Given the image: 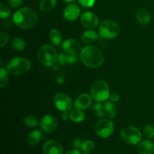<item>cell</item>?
<instances>
[{"label":"cell","mask_w":154,"mask_h":154,"mask_svg":"<svg viewBox=\"0 0 154 154\" xmlns=\"http://www.w3.org/2000/svg\"><path fill=\"white\" fill-rule=\"evenodd\" d=\"M24 123L28 127H35L38 125V120L34 116L28 115L24 118Z\"/></svg>","instance_id":"cell-27"},{"label":"cell","mask_w":154,"mask_h":154,"mask_svg":"<svg viewBox=\"0 0 154 154\" xmlns=\"http://www.w3.org/2000/svg\"><path fill=\"white\" fill-rule=\"evenodd\" d=\"M91 96L96 102L106 101L110 96V90L108 84L104 81L99 80L93 84L90 90Z\"/></svg>","instance_id":"cell-6"},{"label":"cell","mask_w":154,"mask_h":154,"mask_svg":"<svg viewBox=\"0 0 154 154\" xmlns=\"http://www.w3.org/2000/svg\"><path fill=\"white\" fill-rule=\"evenodd\" d=\"M120 136L123 141L128 144H137L141 140V133L136 127L126 126L120 132Z\"/></svg>","instance_id":"cell-7"},{"label":"cell","mask_w":154,"mask_h":154,"mask_svg":"<svg viewBox=\"0 0 154 154\" xmlns=\"http://www.w3.org/2000/svg\"><path fill=\"white\" fill-rule=\"evenodd\" d=\"M81 13V9L77 5L70 4L66 6L63 11V16L67 20H75L79 17Z\"/></svg>","instance_id":"cell-14"},{"label":"cell","mask_w":154,"mask_h":154,"mask_svg":"<svg viewBox=\"0 0 154 154\" xmlns=\"http://www.w3.org/2000/svg\"><path fill=\"white\" fill-rule=\"evenodd\" d=\"M44 154H63V148L61 144L56 141H48L43 146Z\"/></svg>","instance_id":"cell-12"},{"label":"cell","mask_w":154,"mask_h":154,"mask_svg":"<svg viewBox=\"0 0 154 154\" xmlns=\"http://www.w3.org/2000/svg\"><path fill=\"white\" fill-rule=\"evenodd\" d=\"M109 99L111 100V102H117L120 100V96L117 93H112V94L110 95Z\"/></svg>","instance_id":"cell-39"},{"label":"cell","mask_w":154,"mask_h":154,"mask_svg":"<svg viewBox=\"0 0 154 154\" xmlns=\"http://www.w3.org/2000/svg\"><path fill=\"white\" fill-rule=\"evenodd\" d=\"M82 144L83 142L81 141V139H80V138H75L72 141V144H73V146L76 149H81Z\"/></svg>","instance_id":"cell-37"},{"label":"cell","mask_w":154,"mask_h":154,"mask_svg":"<svg viewBox=\"0 0 154 154\" xmlns=\"http://www.w3.org/2000/svg\"><path fill=\"white\" fill-rule=\"evenodd\" d=\"M95 147V143L94 141H90V140H87V141L83 142L82 145H81V150L84 152H90L93 150Z\"/></svg>","instance_id":"cell-29"},{"label":"cell","mask_w":154,"mask_h":154,"mask_svg":"<svg viewBox=\"0 0 154 154\" xmlns=\"http://www.w3.org/2000/svg\"><path fill=\"white\" fill-rule=\"evenodd\" d=\"M42 138V132L39 130H33L28 136V143L32 146H36L39 144Z\"/></svg>","instance_id":"cell-20"},{"label":"cell","mask_w":154,"mask_h":154,"mask_svg":"<svg viewBox=\"0 0 154 154\" xmlns=\"http://www.w3.org/2000/svg\"><path fill=\"white\" fill-rule=\"evenodd\" d=\"M93 111L96 113V116H97L99 118H102V117H104V115H105L103 107H102V104L99 103V102H96V103L93 105Z\"/></svg>","instance_id":"cell-28"},{"label":"cell","mask_w":154,"mask_h":154,"mask_svg":"<svg viewBox=\"0 0 154 154\" xmlns=\"http://www.w3.org/2000/svg\"><path fill=\"white\" fill-rule=\"evenodd\" d=\"M23 2V0H8V4L10 7L14 9L20 7L22 5Z\"/></svg>","instance_id":"cell-32"},{"label":"cell","mask_w":154,"mask_h":154,"mask_svg":"<svg viewBox=\"0 0 154 154\" xmlns=\"http://www.w3.org/2000/svg\"><path fill=\"white\" fill-rule=\"evenodd\" d=\"M70 119L75 123H81L85 118V115L81 110L75 109L70 113Z\"/></svg>","instance_id":"cell-23"},{"label":"cell","mask_w":154,"mask_h":154,"mask_svg":"<svg viewBox=\"0 0 154 154\" xmlns=\"http://www.w3.org/2000/svg\"><path fill=\"white\" fill-rule=\"evenodd\" d=\"M99 36H98L97 33L92 30H87V31L84 32L81 35V39H82L83 42L86 44L93 43L97 40Z\"/></svg>","instance_id":"cell-19"},{"label":"cell","mask_w":154,"mask_h":154,"mask_svg":"<svg viewBox=\"0 0 154 154\" xmlns=\"http://www.w3.org/2000/svg\"><path fill=\"white\" fill-rule=\"evenodd\" d=\"M62 118L64 121H67L69 119H70V115H69L68 112H63L62 114Z\"/></svg>","instance_id":"cell-40"},{"label":"cell","mask_w":154,"mask_h":154,"mask_svg":"<svg viewBox=\"0 0 154 154\" xmlns=\"http://www.w3.org/2000/svg\"><path fill=\"white\" fill-rule=\"evenodd\" d=\"M57 62L59 63V64L60 65H66V63H68L67 62V55L65 54H60L57 57Z\"/></svg>","instance_id":"cell-33"},{"label":"cell","mask_w":154,"mask_h":154,"mask_svg":"<svg viewBox=\"0 0 154 154\" xmlns=\"http://www.w3.org/2000/svg\"><path fill=\"white\" fill-rule=\"evenodd\" d=\"M66 154H81V152L78 150V149H75V150H69Z\"/></svg>","instance_id":"cell-41"},{"label":"cell","mask_w":154,"mask_h":154,"mask_svg":"<svg viewBox=\"0 0 154 154\" xmlns=\"http://www.w3.org/2000/svg\"><path fill=\"white\" fill-rule=\"evenodd\" d=\"M80 58L85 66L92 69L100 67L104 63V56L102 51L93 45H89L83 48L80 54Z\"/></svg>","instance_id":"cell-1"},{"label":"cell","mask_w":154,"mask_h":154,"mask_svg":"<svg viewBox=\"0 0 154 154\" xmlns=\"http://www.w3.org/2000/svg\"><path fill=\"white\" fill-rule=\"evenodd\" d=\"M114 125L111 120L102 119L97 122L95 126V132L98 136L101 138H108L113 133Z\"/></svg>","instance_id":"cell-8"},{"label":"cell","mask_w":154,"mask_h":154,"mask_svg":"<svg viewBox=\"0 0 154 154\" xmlns=\"http://www.w3.org/2000/svg\"><path fill=\"white\" fill-rule=\"evenodd\" d=\"M11 14L10 8L4 3L0 4V17L1 18H8Z\"/></svg>","instance_id":"cell-26"},{"label":"cell","mask_w":154,"mask_h":154,"mask_svg":"<svg viewBox=\"0 0 154 154\" xmlns=\"http://www.w3.org/2000/svg\"><path fill=\"white\" fill-rule=\"evenodd\" d=\"M144 134L146 138L148 139H152L154 138V128L151 125H147L144 128Z\"/></svg>","instance_id":"cell-30"},{"label":"cell","mask_w":154,"mask_h":154,"mask_svg":"<svg viewBox=\"0 0 154 154\" xmlns=\"http://www.w3.org/2000/svg\"><path fill=\"white\" fill-rule=\"evenodd\" d=\"M92 99L90 96L87 93H83L80 95L76 99L75 102V107L77 109L79 110H85L90 107L91 105Z\"/></svg>","instance_id":"cell-15"},{"label":"cell","mask_w":154,"mask_h":154,"mask_svg":"<svg viewBox=\"0 0 154 154\" xmlns=\"http://www.w3.org/2000/svg\"><path fill=\"white\" fill-rule=\"evenodd\" d=\"M31 67L30 62L23 57H15L7 65V70L13 75H22L26 73Z\"/></svg>","instance_id":"cell-3"},{"label":"cell","mask_w":154,"mask_h":154,"mask_svg":"<svg viewBox=\"0 0 154 154\" xmlns=\"http://www.w3.org/2000/svg\"><path fill=\"white\" fill-rule=\"evenodd\" d=\"M57 0H42L39 5V8L43 12H48L54 8L57 5Z\"/></svg>","instance_id":"cell-21"},{"label":"cell","mask_w":154,"mask_h":154,"mask_svg":"<svg viewBox=\"0 0 154 154\" xmlns=\"http://www.w3.org/2000/svg\"><path fill=\"white\" fill-rule=\"evenodd\" d=\"M54 103L56 107L63 112H69L72 106L70 97L65 93H57L54 96Z\"/></svg>","instance_id":"cell-9"},{"label":"cell","mask_w":154,"mask_h":154,"mask_svg":"<svg viewBox=\"0 0 154 154\" xmlns=\"http://www.w3.org/2000/svg\"><path fill=\"white\" fill-rule=\"evenodd\" d=\"M67 62L69 64H75L78 62V57L76 54H68Z\"/></svg>","instance_id":"cell-35"},{"label":"cell","mask_w":154,"mask_h":154,"mask_svg":"<svg viewBox=\"0 0 154 154\" xmlns=\"http://www.w3.org/2000/svg\"><path fill=\"white\" fill-rule=\"evenodd\" d=\"M53 68H54V70H57V69H59V66H58V65L56 64V63H55V64H54V66H53Z\"/></svg>","instance_id":"cell-42"},{"label":"cell","mask_w":154,"mask_h":154,"mask_svg":"<svg viewBox=\"0 0 154 154\" xmlns=\"http://www.w3.org/2000/svg\"><path fill=\"white\" fill-rule=\"evenodd\" d=\"M11 45L14 50L17 51H23L26 48V43L23 39L20 38H15L11 42Z\"/></svg>","instance_id":"cell-24"},{"label":"cell","mask_w":154,"mask_h":154,"mask_svg":"<svg viewBox=\"0 0 154 154\" xmlns=\"http://www.w3.org/2000/svg\"><path fill=\"white\" fill-rule=\"evenodd\" d=\"M95 1L96 0H78V2H79V3L81 5L87 8H90L93 6Z\"/></svg>","instance_id":"cell-34"},{"label":"cell","mask_w":154,"mask_h":154,"mask_svg":"<svg viewBox=\"0 0 154 154\" xmlns=\"http://www.w3.org/2000/svg\"><path fill=\"white\" fill-rule=\"evenodd\" d=\"M66 80V76H65V74L63 72H60V73L57 75V78H56V81H57L58 84H62Z\"/></svg>","instance_id":"cell-36"},{"label":"cell","mask_w":154,"mask_h":154,"mask_svg":"<svg viewBox=\"0 0 154 154\" xmlns=\"http://www.w3.org/2000/svg\"><path fill=\"white\" fill-rule=\"evenodd\" d=\"M13 23H14V21L10 20H6L3 21V22L2 23V26L5 29L10 28V27L11 26V25Z\"/></svg>","instance_id":"cell-38"},{"label":"cell","mask_w":154,"mask_h":154,"mask_svg":"<svg viewBox=\"0 0 154 154\" xmlns=\"http://www.w3.org/2000/svg\"><path fill=\"white\" fill-rule=\"evenodd\" d=\"M136 19L140 23L143 24V25H147L151 20V17L147 9L141 8L137 11Z\"/></svg>","instance_id":"cell-17"},{"label":"cell","mask_w":154,"mask_h":154,"mask_svg":"<svg viewBox=\"0 0 154 154\" xmlns=\"http://www.w3.org/2000/svg\"><path fill=\"white\" fill-rule=\"evenodd\" d=\"M51 42L56 46H59L62 42V35L60 30L57 29H53L49 34Z\"/></svg>","instance_id":"cell-22"},{"label":"cell","mask_w":154,"mask_h":154,"mask_svg":"<svg viewBox=\"0 0 154 154\" xmlns=\"http://www.w3.org/2000/svg\"><path fill=\"white\" fill-rule=\"evenodd\" d=\"M63 51L69 54H76L81 50V44L76 39L69 38L62 45Z\"/></svg>","instance_id":"cell-13"},{"label":"cell","mask_w":154,"mask_h":154,"mask_svg":"<svg viewBox=\"0 0 154 154\" xmlns=\"http://www.w3.org/2000/svg\"><path fill=\"white\" fill-rule=\"evenodd\" d=\"M39 125L42 131L46 133L51 134L57 129V120L55 116L52 114H47L42 117Z\"/></svg>","instance_id":"cell-10"},{"label":"cell","mask_w":154,"mask_h":154,"mask_svg":"<svg viewBox=\"0 0 154 154\" xmlns=\"http://www.w3.org/2000/svg\"><path fill=\"white\" fill-rule=\"evenodd\" d=\"M8 79L9 76L8 72L5 69L2 68L1 71H0V81H1V82H0V87L1 88H3L5 86L7 85L8 82Z\"/></svg>","instance_id":"cell-25"},{"label":"cell","mask_w":154,"mask_h":154,"mask_svg":"<svg viewBox=\"0 0 154 154\" xmlns=\"http://www.w3.org/2000/svg\"><path fill=\"white\" fill-rule=\"evenodd\" d=\"M81 23L84 26L88 29H93L97 26L99 23V19L94 13L90 11H86L81 16Z\"/></svg>","instance_id":"cell-11"},{"label":"cell","mask_w":154,"mask_h":154,"mask_svg":"<svg viewBox=\"0 0 154 154\" xmlns=\"http://www.w3.org/2000/svg\"><path fill=\"white\" fill-rule=\"evenodd\" d=\"M104 113L109 118H114L117 115V108L112 102H105L103 106Z\"/></svg>","instance_id":"cell-18"},{"label":"cell","mask_w":154,"mask_h":154,"mask_svg":"<svg viewBox=\"0 0 154 154\" xmlns=\"http://www.w3.org/2000/svg\"><path fill=\"white\" fill-rule=\"evenodd\" d=\"M120 26L111 20H105L99 26V32L102 38L105 39H112L117 37L120 33Z\"/></svg>","instance_id":"cell-5"},{"label":"cell","mask_w":154,"mask_h":154,"mask_svg":"<svg viewBox=\"0 0 154 154\" xmlns=\"http://www.w3.org/2000/svg\"><path fill=\"white\" fill-rule=\"evenodd\" d=\"M138 154H154V144L150 140H146L138 144Z\"/></svg>","instance_id":"cell-16"},{"label":"cell","mask_w":154,"mask_h":154,"mask_svg":"<svg viewBox=\"0 0 154 154\" xmlns=\"http://www.w3.org/2000/svg\"><path fill=\"white\" fill-rule=\"evenodd\" d=\"M83 154H91V153H88V152H84V153H83Z\"/></svg>","instance_id":"cell-44"},{"label":"cell","mask_w":154,"mask_h":154,"mask_svg":"<svg viewBox=\"0 0 154 154\" xmlns=\"http://www.w3.org/2000/svg\"><path fill=\"white\" fill-rule=\"evenodd\" d=\"M14 23L21 29H31L38 23V15L33 9L23 8L14 13Z\"/></svg>","instance_id":"cell-2"},{"label":"cell","mask_w":154,"mask_h":154,"mask_svg":"<svg viewBox=\"0 0 154 154\" xmlns=\"http://www.w3.org/2000/svg\"><path fill=\"white\" fill-rule=\"evenodd\" d=\"M38 57L42 65L45 66H53L57 60V51L51 45H44L41 47L38 53Z\"/></svg>","instance_id":"cell-4"},{"label":"cell","mask_w":154,"mask_h":154,"mask_svg":"<svg viewBox=\"0 0 154 154\" xmlns=\"http://www.w3.org/2000/svg\"><path fill=\"white\" fill-rule=\"evenodd\" d=\"M63 1H65L66 2H72L75 1V0H63Z\"/></svg>","instance_id":"cell-43"},{"label":"cell","mask_w":154,"mask_h":154,"mask_svg":"<svg viewBox=\"0 0 154 154\" xmlns=\"http://www.w3.org/2000/svg\"><path fill=\"white\" fill-rule=\"evenodd\" d=\"M9 38V35L6 32L2 30L1 32H0V46L4 47L5 45H6V43L8 42Z\"/></svg>","instance_id":"cell-31"}]
</instances>
